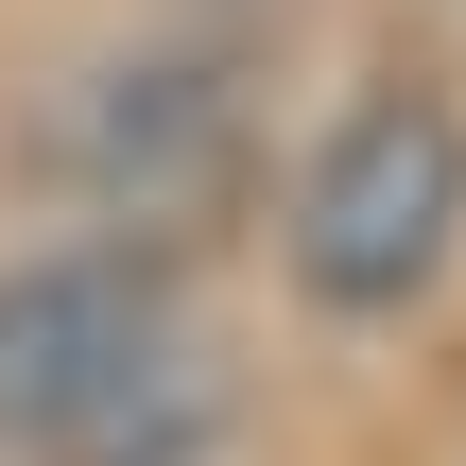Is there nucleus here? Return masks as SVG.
<instances>
[{
	"mask_svg": "<svg viewBox=\"0 0 466 466\" xmlns=\"http://www.w3.org/2000/svg\"><path fill=\"white\" fill-rule=\"evenodd\" d=\"M277 259H294V294H311L329 329H398V311L450 294V259H466V104L432 69L363 86V104L294 156Z\"/></svg>",
	"mask_w": 466,
	"mask_h": 466,
	"instance_id": "obj_1",
	"label": "nucleus"
},
{
	"mask_svg": "<svg viewBox=\"0 0 466 466\" xmlns=\"http://www.w3.org/2000/svg\"><path fill=\"white\" fill-rule=\"evenodd\" d=\"M156 398H190V294L173 242H35L0 259V466H69L138 432Z\"/></svg>",
	"mask_w": 466,
	"mask_h": 466,
	"instance_id": "obj_2",
	"label": "nucleus"
},
{
	"mask_svg": "<svg viewBox=\"0 0 466 466\" xmlns=\"http://www.w3.org/2000/svg\"><path fill=\"white\" fill-rule=\"evenodd\" d=\"M259 156V104H242V52L225 35H156V52H86L52 104H35V173L104 225V242H190Z\"/></svg>",
	"mask_w": 466,
	"mask_h": 466,
	"instance_id": "obj_3",
	"label": "nucleus"
}]
</instances>
